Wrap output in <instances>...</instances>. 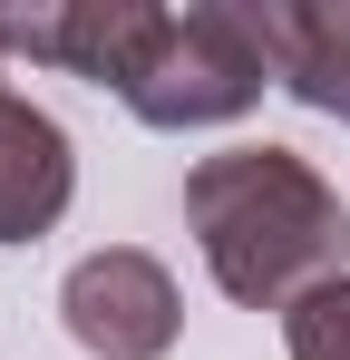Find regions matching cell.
<instances>
[{"mask_svg":"<svg viewBox=\"0 0 350 360\" xmlns=\"http://www.w3.org/2000/svg\"><path fill=\"white\" fill-rule=\"evenodd\" d=\"M243 30L283 98L350 127V0H243Z\"/></svg>","mask_w":350,"mask_h":360,"instance_id":"obj_5","label":"cell"},{"mask_svg":"<svg viewBox=\"0 0 350 360\" xmlns=\"http://www.w3.org/2000/svg\"><path fill=\"white\" fill-rule=\"evenodd\" d=\"M68 195H78V146H68V127H58L39 98H20L10 68H0V243L58 234Z\"/></svg>","mask_w":350,"mask_h":360,"instance_id":"obj_6","label":"cell"},{"mask_svg":"<svg viewBox=\"0 0 350 360\" xmlns=\"http://www.w3.org/2000/svg\"><path fill=\"white\" fill-rule=\"evenodd\" d=\"M58 321L88 360H166L175 331H185V302H175V273L136 243H108V253H78L68 283H58Z\"/></svg>","mask_w":350,"mask_h":360,"instance_id":"obj_3","label":"cell"},{"mask_svg":"<svg viewBox=\"0 0 350 360\" xmlns=\"http://www.w3.org/2000/svg\"><path fill=\"white\" fill-rule=\"evenodd\" d=\"M166 10L156 0H0V68H68L88 88H127L136 59L156 49Z\"/></svg>","mask_w":350,"mask_h":360,"instance_id":"obj_4","label":"cell"},{"mask_svg":"<svg viewBox=\"0 0 350 360\" xmlns=\"http://www.w3.org/2000/svg\"><path fill=\"white\" fill-rule=\"evenodd\" d=\"M185 234L214 292L243 311H292L302 292L350 273V205L292 146H224L185 176Z\"/></svg>","mask_w":350,"mask_h":360,"instance_id":"obj_1","label":"cell"},{"mask_svg":"<svg viewBox=\"0 0 350 360\" xmlns=\"http://www.w3.org/2000/svg\"><path fill=\"white\" fill-rule=\"evenodd\" d=\"M283 351L292 360H350V273L321 283V292H302L283 311Z\"/></svg>","mask_w":350,"mask_h":360,"instance_id":"obj_7","label":"cell"},{"mask_svg":"<svg viewBox=\"0 0 350 360\" xmlns=\"http://www.w3.org/2000/svg\"><path fill=\"white\" fill-rule=\"evenodd\" d=\"M263 88H273V68H263L253 30H243V0H185V10H166L156 49L117 88V108L136 127H156V136H195V127L253 117Z\"/></svg>","mask_w":350,"mask_h":360,"instance_id":"obj_2","label":"cell"}]
</instances>
